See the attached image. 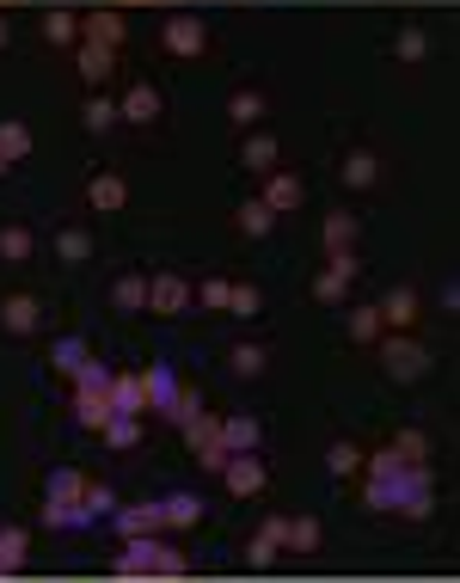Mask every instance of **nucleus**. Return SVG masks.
Here are the masks:
<instances>
[{"label": "nucleus", "mask_w": 460, "mask_h": 583, "mask_svg": "<svg viewBox=\"0 0 460 583\" xmlns=\"http://www.w3.org/2000/svg\"><path fill=\"white\" fill-rule=\"evenodd\" d=\"M191 307V276L184 271H153L148 276V313L153 320H179Z\"/></svg>", "instance_id": "obj_5"}, {"label": "nucleus", "mask_w": 460, "mask_h": 583, "mask_svg": "<svg viewBox=\"0 0 460 583\" xmlns=\"http://www.w3.org/2000/svg\"><path fill=\"white\" fill-rule=\"evenodd\" d=\"M111 387V368L99 363V356H87V363L74 368V393H105Z\"/></svg>", "instance_id": "obj_44"}, {"label": "nucleus", "mask_w": 460, "mask_h": 583, "mask_svg": "<svg viewBox=\"0 0 460 583\" xmlns=\"http://www.w3.org/2000/svg\"><path fill=\"white\" fill-rule=\"evenodd\" d=\"M80 37L87 44H105V49H123L129 19H123V7H92V13H80Z\"/></svg>", "instance_id": "obj_10"}, {"label": "nucleus", "mask_w": 460, "mask_h": 583, "mask_svg": "<svg viewBox=\"0 0 460 583\" xmlns=\"http://www.w3.org/2000/svg\"><path fill=\"white\" fill-rule=\"evenodd\" d=\"M99 436H105V448H136L141 443V412H111Z\"/></svg>", "instance_id": "obj_36"}, {"label": "nucleus", "mask_w": 460, "mask_h": 583, "mask_svg": "<svg viewBox=\"0 0 460 583\" xmlns=\"http://www.w3.org/2000/svg\"><path fill=\"white\" fill-rule=\"evenodd\" d=\"M0 153H7V160H25L31 153V123H19V117H0Z\"/></svg>", "instance_id": "obj_40"}, {"label": "nucleus", "mask_w": 460, "mask_h": 583, "mask_svg": "<svg viewBox=\"0 0 460 583\" xmlns=\"http://www.w3.org/2000/svg\"><path fill=\"white\" fill-rule=\"evenodd\" d=\"M258 197L271 203L276 215H289V209H301V203H307V184H301V172L276 167V172H264V191H258Z\"/></svg>", "instance_id": "obj_13"}, {"label": "nucleus", "mask_w": 460, "mask_h": 583, "mask_svg": "<svg viewBox=\"0 0 460 583\" xmlns=\"http://www.w3.org/2000/svg\"><path fill=\"white\" fill-rule=\"evenodd\" d=\"M44 44L74 49V44H80V13H68V7H49V13H44Z\"/></svg>", "instance_id": "obj_33"}, {"label": "nucleus", "mask_w": 460, "mask_h": 583, "mask_svg": "<svg viewBox=\"0 0 460 583\" xmlns=\"http://www.w3.org/2000/svg\"><path fill=\"white\" fill-rule=\"evenodd\" d=\"M111 412H148V387H141V368H123V375H111Z\"/></svg>", "instance_id": "obj_21"}, {"label": "nucleus", "mask_w": 460, "mask_h": 583, "mask_svg": "<svg viewBox=\"0 0 460 583\" xmlns=\"http://www.w3.org/2000/svg\"><path fill=\"white\" fill-rule=\"evenodd\" d=\"M111 522H117V535H160V498L153 504H117Z\"/></svg>", "instance_id": "obj_24"}, {"label": "nucleus", "mask_w": 460, "mask_h": 583, "mask_svg": "<svg viewBox=\"0 0 460 583\" xmlns=\"http://www.w3.org/2000/svg\"><path fill=\"white\" fill-rule=\"evenodd\" d=\"M37 522H44V528H92V516H87V504H49L44 498V510H37Z\"/></svg>", "instance_id": "obj_38"}, {"label": "nucleus", "mask_w": 460, "mask_h": 583, "mask_svg": "<svg viewBox=\"0 0 460 583\" xmlns=\"http://www.w3.org/2000/svg\"><path fill=\"white\" fill-rule=\"evenodd\" d=\"M0 7H7V0H0Z\"/></svg>", "instance_id": "obj_53"}, {"label": "nucleus", "mask_w": 460, "mask_h": 583, "mask_svg": "<svg viewBox=\"0 0 460 583\" xmlns=\"http://www.w3.org/2000/svg\"><path fill=\"white\" fill-rule=\"evenodd\" d=\"M25 559H31V535L25 528H0V578H13V571H25Z\"/></svg>", "instance_id": "obj_32"}, {"label": "nucleus", "mask_w": 460, "mask_h": 583, "mask_svg": "<svg viewBox=\"0 0 460 583\" xmlns=\"http://www.w3.org/2000/svg\"><path fill=\"white\" fill-rule=\"evenodd\" d=\"M264 111H271V99H264L258 87H240V92L228 99V123H233V129H258Z\"/></svg>", "instance_id": "obj_25"}, {"label": "nucleus", "mask_w": 460, "mask_h": 583, "mask_svg": "<svg viewBox=\"0 0 460 583\" xmlns=\"http://www.w3.org/2000/svg\"><path fill=\"white\" fill-rule=\"evenodd\" d=\"M0 332L7 338H37L44 332V295H31V289L0 295Z\"/></svg>", "instance_id": "obj_3"}, {"label": "nucleus", "mask_w": 460, "mask_h": 583, "mask_svg": "<svg viewBox=\"0 0 460 583\" xmlns=\"http://www.w3.org/2000/svg\"><path fill=\"white\" fill-rule=\"evenodd\" d=\"M264 368H271V351L252 344V338H240V344L228 351V375H233V381H258Z\"/></svg>", "instance_id": "obj_23"}, {"label": "nucleus", "mask_w": 460, "mask_h": 583, "mask_svg": "<svg viewBox=\"0 0 460 583\" xmlns=\"http://www.w3.org/2000/svg\"><path fill=\"white\" fill-rule=\"evenodd\" d=\"M105 418H111V393H74V424L80 430H105Z\"/></svg>", "instance_id": "obj_37"}, {"label": "nucleus", "mask_w": 460, "mask_h": 583, "mask_svg": "<svg viewBox=\"0 0 460 583\" xmlns=\"http://www.w3.org/2000/svg\"><path fill=\"white\" fill-rule=\"evenodd\" d=\"M49 363H56L61 375H74V368L87 363V344H80V338H56V351H49Z\"/></svg>", "instance_id": "obj_46"}, {"label": "nucleus", "mask_w": 460, "mask_h": 583, "mask_svg": "<svg viewBox=\"0 0 460 583\" xmlns=\"http://www.w3.org/2000/svg\"><path fill=\"white\" fill-rule=\"evenodd\" d=\"M117 99H111V92H87V99H80V129H87V136H111V129H117Z\"/></svg>", "instance_id": "obj_19"}, {"label": "nucleus", "mask_w": 460, "mask_h": 583, "mask_svg": "<svg viewBox=\"0 0 460 583\" xmlns=\"http://www.w3.org/2000/svg\"><path fill=\"white\" fill-rule=\"evenodd\" d=\"M258 418L252 412H233V418H221V448H228V455H240V448H258Z\"/></svg>", "instance_id": "obj_28"}, {"label": "nucleus", "mask_w": 460, "mask_h": 583, "mask_svg": "<svg viewBox=\"0 0 460 583\" xmlns=\"http://www.w3.org/2000/svg\"><path fill=\"white\" fill-rule=\"evenodd\" d=\"M160 49H166L172 61H197V56H209V25H203L197 13H166L160 19Z\"/></svg>", "instance_id": "obj_2"}, {"label": "nucleus", "mask_w": 460, "mask_h": 583, "mask_svg": "<svg viewBox=\"0 0 460 583\" xmlns=\"http://www.w3.org/2000/svg\"><path fill=\"white\" fill-rule=\"evenodd\" d=\"M375 184H381V153H375V148H363V141H356V148L337 153V191L363 197V191H375Z\"/></svg>", "instance_id": "obj_6"}, {"label": "nucleus", "mask_w": 460, "mask_h": 583, "mask_svg": "<svg viewBox=\"0 0 460 583\" xmlns=\"http://www.w3.org/2000/svg\"><path fill=\"white\" fill-rule=\"evenodd\" d=\"M387 448H393V455H405V460H429V436H424L417 424H405V430H399V436H393Z\"/></svg>", "instance_id": "obj_45"}, {"label": "nucleus", "mask_w": 460, "mask_h": 583, "mask_svg": "<svg viewBox=\"0 0 460 583\" xmlns=\"http://www.w3.org/2000/svg\"><path fill=\"white\" fill-rule=\"evenodd\" d=\"M87 203H92L99 215H117L123 203H129V179H123V172H111V167H99V172L87 179Z\"/></svg>", "instance_id": "obj_15"}, {"label": "nucleus", "mask_w": 460, "mask_h": 583, "mask_svg": "<svg viewBox=\"0 0 460 583\" xmlns=\"http://www.w3.org/2000/svg\"><path fill=\"white\" fill-rule=\"evenodd\" d=\"M228 289H233V276H203L197 289H191V301L209 307V313H228Z\"/></svg>", "instance_id": "obj_42"}, {"label": "nucleus", "mask_w": 460, "mask_h": 583, "mask_svg": "<svg viewBox=\"0 0 460 583\" xmlns=\"http://www.w3.org/2000/svg\"><path fill=\"white\" fill-rule=\"evenodd\" d=\"M387 56L405 61V68H417V61L429 56V25H399V31H393V44H387Z\"/></svg>", "instance_id": "obj_26"}, {"label": "nucleus", "mask_w": 460, "mask_h": 583, "mask_svg": "<svg viewBox=\"0 0 460 583\" xmlns=\"http://www.w3.org/2000/svg\"><path fill=\"white\" fill-rule=\"evenodd\" d=\"M203 528V498L197 491H166L160 498V535H191Z\"/></svg>", "instance_id": "obj_9"}, {"label": "nucleus", "mask_w": 460, "mask_h": 583, "mask_svg": "<svg viewBox=\"0 0 460 583\" xmlns=\"http://www.w3.org/2000/svg\"><path fill=\"white\" fill-rule=\"evenodd\" d=\"M320 240H325V252H350V245H356V215L350 209H332L320 221Z\"/></svg>", "instance_id": "obj_35"}, {"label": "nucleus", "mask_w": 460, "mask_h": 583, "mask_svg": "<svg viewBox=\"0 0 460 583\" xmlns=\"http://www.w3.org/2000/svg\"><path fill=\"white\" fill-rule=\"evenodd\" d=\"M442 313H460V283H442Z\"/></svg>", "instance_id": "obj_49"}, {"label": "nucleus", "mask_w": 460, "mask_h": 583, "mask_svg": "<svg viewBox=\"0 0 460 583\" xmlns=\"http://www.w3.org/2000/svg\"><path fill=\"white\" fill-rule=\"evenodd\" d=\"M141 387H148V405H153V412H172V399L184 393L179 375H172V363H148V368H141Z\"/></svg>", "instance_id": "obj_20"}, {"label": "nucleus", "mask_w": 460, "mask_h": 583, "mask_svg": "<svg viewBox=\"0 0 460 583\" xmlns=\"http://www.w3.org/2000/svg\"><path fill=\"white\" fill-rule=\"evenodd\" d=\"M7 172H13V160H7V153H0V179H7Z\"/></svg>", "instance_id": "obj_51"}, {"label": "nucleus", "mask_w": 460, "mask_h": 583, "mask_svg": "<svg viewBox=\"0 0 460 583\" xmlns=\"http://www.w3.org/2000/svg\"><path fill=\"white\" fill-rule=\"evenodd\" d=\"M49 252H56L61 264H87L92 252H99V240H92V228L68 221V228H56V233H49Z\"/></svg>", "instance_id": "obj_18"}, {"label": "nucleus", "mask_w": 460, "mask_h": 583, "mask_svg": "<svg viewBox=\"0 0 460 583\" xmlns=\"http://www.w3.org/2000/svg\"><path fill=\"white\" fill-rule=\"evenodd\" d=\"M233 233H240V240H271V233H276V209L264 197H245L240 209H233Z\"/></svg>", "instance_id": "obj_17"}, {"label": "nucleus", "mask_w": 460, "mask_h": 583, "mask_svg": "<svg viewBox=\"0 0 460 583\" xmlns=\"http://www.w3.org/2000/svg\"><path fill=\"white\" fill-rule=\"evenodd\" d=\"M363 443H344V436H337V443L332 448H325V473H332V479H356V473H363Z\"/></svg>", "instance_id": "obj_34"}, {"label": "nucleus", "mask_w": 460, "mask_h": 583, "mask_svg": "<svg viewBox=\"0 0 460 583\" xmlns=\"http://www.w3.org/2000/svg\"><path fill=\"white\" fill-rule=\"evenodd\" d=\"M283 167V148H276L271 129H252V136L240 141V172H252V179H264V172Z\"/></svg>", "instance_id": "obj_14"}, {"label": "nucleus", "mask_w": 460, "mask_h": 583, "mask_svg": "<svg viewBox=\"0 0 460 583\" xmlns=\"http://www.w3.org/2000/svg\"><path fill=\"white\" fill-rule=\"evenodd\" d=\"M37 252V228L25 221H0V264H25Z\"/></svg>", "instance_id": "obj_27"}, {"label": "nucleus", "mask_w": 460, "mask_h": 583, "mask_svg": "<svg viewBox=\"0 0 460 583\" xmlns=\"http://www.w3.org/2000/svg\"><path fill=\"white\" fill-rule=\"evenodd\" d=\"M111 307L117 313H148V271H123L111 283Z\"/></svg>", "instance_id": "obj_22"}, {"label": "nucleus", "mask_w": 460, "mask_h": 583, "mask_svg": "<svg viewBox=\"0 0 460 583\" xmlns=\"http://www.w3.org/2000/svg\"><path fill=\"white\" fill-rule=\"evenodd\" d=\"M356 252H325V264H320V276H313V301H325V307H337V301H350V283H356Z\"/></svg>", "instance_id": "obj_4"}, {"label": "nucleus", "mask_w": 460, "mask_h": 583, "mask_svg": "<svg viewBox=\"0 0 460 583\" xmlns=\"http://www.w3.org/2000/svg\"><path fill=\"white\" fill-rule=\"evenodd\" d=\"M375 307H381V320L393 325V332H412V325H417V313H424V301H417V289H412V283H399V289H387Z\"/></svg>", "instance_id": "obj_16"}, {"label": "nucleus", "mask_w": 460, "mask_h": 583, "mask_svg": "<svg viewBox=\"0 0 460 583\" xmlns=\"http://www.w3.org/2000/svg\"><path fill=\"white\" fill-rule=\"evenodd\" d=\"M184 571H191V559H184L179 547H166V540H160V552H153V578H184Z\"/></svg>", "instance_id": "obj_47"}, {"label": "nucleus", "mask_w": 460, "mask_h": 583, "mask_svg": "<svg viewBox=\"0 0 460 583\" xmlns=\"http://www.w3.org/2000/svg\"><path fill=\"white\" fill-rule=\"evenodd\" d=\"M153 552H160V535H123V552L111 559L117 578H153Z\"/></svg>", "instance_id": "obj_12"}, {"label": "nucleus", "mask_w": 460, "mask_h": 583, "mask_svg": "<svg viewBox=\"0 0 460 583\" xmlns=\"http://www.w3.org/2000/svg\"><path fill=\"white\" fill-rule=\"evenodd\" d=\"M80 504H87V516H92V522H105L111 510H117V491H111V485H99V479H87V491H80Z\"/></svg>", "instance_id": "obj_43"}, {"label": "nucleus", "mask_w": 460, "mask_h": 583, "mask_svg": "<svg viewBox=\"0 0 460 583\" xmlns=\"http://www.w3.org/2000/svg\"><path fill=\"white\" fill-rule=\"evenodd\" d=\"M228 313H233V320H258V313H264V289H258V283H233V289H228Z\"/></svg>", "instance_id": "obj_39"}, {"label": "nucleus", "mask_w": 460, "mask_h": 583, "mask_svg": "<svg viewBox=\"0 0 460 583\" xmlns=\"http://www.w3.org/2000/svg\"><path fill=\"white\" fill-rule=\"evenodd\" d=\"M381 368H387V381H399V387H412V381H424L429 368H436V356L417 344L412 332H381Z\"/></svg>", "instance_id": "obj_1"}, {"label": "nucleus", "mask_w": 460, "mask_h": 583, "mask_svg": "<svg viewBox=\"0 0 460 583\" xmlns=\"http://www.w3.org/2000/svg\"><path fill=\"white\" fill-rule=\"evenodd\" d=\"M80 491H87V473H80V467H49V473H44V498H49V504H74Z\"/></svg>", "instance_id": "obj_30"}, {"label": "nucleus", "mask_w": 460, "mask_h": 583, "mask_svg": "<svg viewBox=\"0 0 460 583\" xmlns=\"http://www.w3.org/2000/svg\"><path fill=\"white\" fill-rule=\"evenodd\" d=\"M111 7H123V0H111ZM148 7H153V0H148ZM166 7H179V0H166Z\"/></svg>", "instance_id": "obj_52"}, {"label": "nucleus", "mask_w": 460, "mask_h": 583, "mask_svg": "<svg viewBox=\"0 0 460 583\" xmlns=\"http://www.w3.org/2000/svg\"><path fill=\"white\" fill-rule=\"evenodd\" d=\"M160 111H166V92L153 87V80H129L117 99V117L136 123V129H148V123H160Z\"/></svg>", "instance_id": "obj_8"}, {"label": "nucleus", "mask_w": 460, "mask_h": 583, "mask_svg": "<svg viewBox=\"0 0 460 583\" xmlns=\"http://www.w3.org/2000/svg\"><path fill=\"white\" fill-rule=\"evenodd\" d=\"M276 552H283L276 540L252 535V540H245V565H252V571H271V565H276Z\"/></svg>", "instance_id": "obj_48"}, {"label": "nucleus", "mask_w": 460, "mask_h": 583, "mask_svg": "<svg viewBox=\"0 0 460 583\" xmlns=\"http://www.w3.org/2000/svg\"><path fill=\"white\" fill-rule=\"evenodd\" d=\"M13 44V19H7V7H0V49Z\"/></svg>", "instance_id": "obj_50"}, {"label": "nucleus", "mask_w": 460, "mask_h": 583, "mask_svg": "<svg viewBox=\"0 0 460 583\" xmlns=\"http://www.w3.org/2000/svg\"><path fill=\"white\" fill-rule=\"evenodd\" d=\"M283 547H295V552H320V547H325L320 516H295V522H289V540H283Z\"/></svg>", "instance_id": "obj_41"}, {"label": "nucleus", "mask_w": 460, "mask_h": 583, "mask_svg": "<svg viewBox=\"0 0 460 583\" xmlns=\"http://www.w3.org/2000/svg\"><path fill=\"white\" fill-rule=\"evenodd\" d=\"M221 485H228V498H258V491L271 485V473H264L258 448H240V455L221 460Z\"/></svg>", "instance_id": "obj_7"}, {"label": "nucleus", "mask_w": 460, "mask_h": 583, "mask_svg": "<svg viewBox=\"0 0 460 583\" xmlns=\"http://www.w3.org/2000/svg\"><path fill=\"white\" fill-rule=\"evenodd\" d=\"M381 332H387V320H381V307H375V301L350 307V344H363V351H375V344H381Z\"/></svg>", "instance_id": "obj_29"}, {"label": "nucleus", "mask_w": 460, "mask_h": 583, "mask_svg": "<svg viewBox=\"0 0 460 583\" xmlns=\"http://www.w3.org/2000/svg\"><path fill=\"white\" fill-rule=\"evenodd\" d=\"M179 430H184V443H191V455H203V448H221V412H209V405H203L191 424H179Z\"/></svg>", "instance_id": "obj_31"}, {"label": "nucleus", "mask_w": 460, "mask_h": 583, "mask_svg": "<svg viewBox=\"0 0 460 583\" xmlns=\"http://www.w3.org/2000/svg\"><path fill=\"white\" fill-rule=\"evenodd\" d=\"M74 75L87 92H105V80L117 75V49L105 44H74Z\"/></svg>", "instance_id": "obj_11"}]
</instances>
